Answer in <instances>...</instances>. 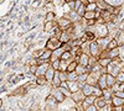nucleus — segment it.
<instances>
[{
  "label": "nucleus",
  "mask_w": 124,
  "mask_h": 111,
  "mask_svg": "<svg viewBox=\"0 0 124 111\" xmlns=\"http://www.w3.org/2000/svg\"><path fill=\"white\" fill-rule=\"evenodd\" d=\"M61 46H62V42L55 36H51L46 41V43H45V48H48V49H51V51L55 49V48H57V47H61Z\"/></svg>",
  "instance_id": "1"
},
{
  "label": "nucleus",
  "mask_w": 124,
  "mask_h": 111,
  "mask_svg": "<svg viewBox=\"0 0 124 111\" xmlns=\"http://www.w3.org/2000/svg\"><path fill=\"white\" fill-rule=\"evenodd\" d=\"M101 51H102V48H101V46L98 45L97 41H94V39L89 41V56L98 58V54L101 53Z\"/></svg>",
  "instance_id": "2"
},
{
  "label": "nucleus",
  "mask_w": 124,
  "mask_h": 111,
  "mask_svg": "<svg viewBox=\"0 0 124 111\" xmlns=\"http://www.w3.org/2000/svg\"><path fill=\"white\" fill-rule=\"evenodd\" d=\"M58 105H60V103L51 94L46 98V104H45V109L46 110H57Z\"/></svg>",
  "instance_id": "3"
},
{
  "label": "nucleus",
  "mask_w": 124,
  "mask_h": 111,
  "mask_svg": "<svg viewBox=\"0 0 124 111\" xmlns=\"http://www.w3.org/2000/svg\"><path fill=\"white\" fill-rule=\"evenodd\" d=\"M72 25V21L70 19H67L66 16H62V17H60L57 21H56V26L60 28V30H62V31H65L66 28H68L70 26Z\"/></svg>",
  "instance_id": "4"
},
{
  "label": "nucleus",
  "mask_w": 124,
  "mask_h": 111,
  "mask_svg": "<svg viewBox=\"0 0 124 111\" xmlns=\"http://www.w3.org/2000/svg\"><path fill=\"white\" fill-rule=\"evenodd\" d=\"M51 95H52L60 104H61V103H65V100L67 99L63 94H62L61 90L58 89V86H52V90H51Z\"/></svg>",
  "instance_id": "5"
},
{
  "label": "nucleus",
  "mask_w": 124,
  "mask_h": 111,
  "mask_svg": "<svg viewBox=\"0 0 124 111\" xmlns=\"http://www.w3.org/2000/svg\"><path fill=\"white\" fill-rule=\"evenodd\" d=\"M71 100H73L75 104L76 103H82L83 101V99H85V95L83 93H82V90H77V91H73V93H71V96H70Z\"/></svg>",
  "instance_id": "6"
},
{
  "label": "nucleus",
  "mask_w": 124,
  "mask_h": 111,
  "mask_svg": "<svg viewBox=\"0 0 124 111\" xmlns=\"http://www.w3.org/2000/svg\"><path fill=\"white\" fill-rule=\"evenodd\" d=\"M93 104L96 105L97 110H103V107H104V106L107 105V101L104 100V98H103V96L101 95V96H96L94 103H93Z\"/></svg>",
  "instance_id": "7"
},
{
  "label": "nucleus",
  "mask_w": 124,
  "mask_h": 111,
  "mask_svg": "<svg viewBox=\"0 0 124 111\" xmlns=\"http://www.w3.org/2000/svg\"><path fill=\"white\" fill-rule=\"evenodd\" d=\"M55 72H56V70H55L52 67H51V65H48V68L46 69V72H45V74H44V77H45V78H46V80H47V83H50V84H51Z\"/></svg>",
  "instance_id": "8"
},
{
  "label": "nucleus",
  "mask_w": 124,
  "mask_h": 111,
  "mask_svg": "<svg viewBox=\"0 0 124 111\" xmlns=\"http://www.w3.org/2000/svg\"><path fill=\"white\" fill-rule=\"evenodd\" d=\"M93 88H94L93 85H91V84H88V83H85L83 86L81 88V90H82V93H83V95L87 96V95L93 94Z\"/></svg>",
  "instance_id": "9"
},
{
  "label": "nucleus",
  "mask_w": 124,
  "mask_h": 111,
  "mask_svg": "<svg viewBox=\"0 0 124 111\" xmlns=\"http://www.w3.org/2000/svg\"><path fill=\"white\" fill-rule=\"evenodd\" d=\"M97 86L101 88V89L108 88V86H107V83H106V73H102V74L99 75V78H98V80H97Z\"/></svg>",
  "instance_id": "10"
},
{
  "label": "nucleus",
  "mask_w": 124,
  "mask_h": 111,
  "mask_svg": "<svg viewBox=\"0 0 124 111\" xmlns=\"http://www.w3.org/2000/svg\"><path fill=\"white\" fill-rule=\"evenodd\" d=\"M106 83H107V86H108V88H112L113 85L117 83L116 77L112 75L110 73H106Z\"/></svg>",
  "instance_id": "11"
},
{
  "label": "nucleus",
  "mask_w": 124,
  "mask_h": 111,
  "mask_svg": "<svg viewBox=\"0 0 124 111\" xmlns=\"http://www.w3.org/2000/svg\"><path fill=\"white\" fill-rule=\"evenodd\" d=\"M97 31H98L97 33H98V36H99V37H104V36L109 35V31H108V28H107V25H106V24L99 25V27H98Z\"/></svg>",
  "instance_id": "12"
},
{
  "label": "nucleus",
  "mask_w": 124,
  "mask_h": 111,
  "mask_svg": "<svg viewBox=\"0 0 124 111\" xmlns=\"http://www.w3.org/2000/svg\"><path fill=\"white\" fill-rule=\"evenodd\" d=\"M88 60H89V54H87V53H82V54L78 57V64L87 67Z\"/></svg>",
  "instance_id": "13"
},
{
  "label": "nucleus",
  "mask_w": 124,
  "mask_h": 111,
  "mask_svg": "<svg viewBox=\"0 0 124 111\" xmlns=\"http://www.w3.org/2000/svg\"><path fill=\"white\" fill-rule=\"evenodd\" d=\"M56 26V22L54 21H45V25H44V32H50V31H52L54 27Z\"/></svg>",
  "instance_id": "14"
},
{
  "label": "nucleus",
  "mask_w": 124,
  "mask_h": 111,
  "mask_svg": "<svg viewBox=\"0 0 124 111\" xmlns=\"http://www.w3.org/2000/svg\"><path fill=\"white\" fill-rule=\"evenodd\" d=\"M119 53H120L119 46L116 47V48H113V49H108V57H109L110 59H113V58H116L117 56H119Z\"/></svg>",
  "instance_id": "15"
},
{
  "label": "nucleus",
  "mask_w": 124,
  "mask_h": 111,
  "mask_svg": "<svg viewBox=\"0 0 124 111\" xmlns=\"http://www.w3.org/2000/svg\"><path fill=\"white\" fill-rule=\"evenodd\" d=\"M51 53H52V51H51V49H48V48H45V49H44V52H42V54H41L39 58L44 59V60H48V62H50V57H51Z\"/></svg>",
  "instance_id": "16"
},
{
  "label": "nucleus",
  "mask_w": 124,
  "mask_h": 111,
  "mask_svg": "<svg viewBox=\"0 0 124 111\" xmlns=\"http://www.w3.org/2000/svg\"><path fill=\"white\" fill-rule=\"evenodd\" d=\"M61 84V79L58 77V70H56L55 74H54V78H52V82H51V85L52 86H60Z\"/></svg>",
  "instance_id": "17"
},
{
  "label": "nucleus",
  "mask_w": 124,
  "mask_h": 111,
  "mask_svg": "<svg viewBox=\"0 0 124 111\" xmlns=\"http://www.w3.org/2000/svg\"><path fill=\"white\" fill-rule=\"evenodd\" d=\"M119 45H118V41H117V39L114 38V37H113V38H110L109 39V42H108V45H107V49H113V48H116V47H118Z\"/></svg>",
  "instance_id": "18"
},
{
  "label": "nucleus",
  "mask_w": 124,
  "mask_h": 111,
  "mask_svg": "<svg viewBox=\"0 0 124 111\" xmlns=\"http://www.w3.org/2000/svg\"><path fill=\"white\" fill-rule=\"evenodd\" d=\"M36 84L40 85V86H44V85H46L48 83H47V80H46V78L44 75H39V77H36Z\"/></svg>",
  "instance_id": "19"
},
{
  "label": "nucleus",
  "mask_w": 124,
  "mask_h": 111,
  "mask_svg": "<svg viewBox=\"0 0 124 111\" xmlns=\"http://www.w3.org/2000/svg\"><path fill=\"white\" fill-rule=\"evenodd\" d=\"M82 19L88 20V19H96V11H89V10H86Z\"/></svg>",
  "instance_id": "20"
},
{
  "label": "nucleus",
  "mask_w": 124,
  "mask_h": 111,
  "mask_svg": "<svg viewBox=\"0 0 124 111\" xmlns=\"http://www.w3.org/2000/svg\"><path fill=\"white\" fill-rule=\"evenodd\" d=\"M109 62H110V58H108V57H106V58H98V60H97V63L101 67H107L109 64Z\"/></svg>",
  "instance_id": "21"
},
{
  "label": "nucleus",
  "mask_w": 124,
  "mask_h": 111,
  "mask_svg": "<svg viewBox=\"0 0 124 111\" xmlns=\"http://www.w3.org/2000/svg\"><path fill=\"white\" fill-rule=\"evenodd\" d=\"M77 62L73 59V60H71V62L67 64V67H66V72H72V70H75L76 69V67H77Z\"/></svg>",
  "instance_id": "22"
},
{
  "label": "nucleus",
  "mask_w": 124,
  "mask_h": 111,
  "mask_svg": "<svg viewBox=\"0 0 124 111\" xmlns=\"http://www.w3.org/2000/svg\"><path fill=\"white\" fill-rule=\"evenodd\" d=\"M76 73L77 74H83V73H88V69H87V67H85V65H81V64H77V67H76Z\"/></svg>",
  "instance_id": "23"
},
{
  "label": "nucleus",
  "mask_w": 124,
  "mask_h": 111,
  "mask_svg": "<svg viewBox=\"0 0 124 111\" xmlns=\"http://www.w3.org/2000/svg\"><path fill=\"white\" fill-rule=\"evenodd\" d=\"M85 11H86V5H85V4H81V5H79V6L76 9V13L78 14V16H79V17L83 16Z\"/></svg>",
  "instance_id": "24"
},
{
  "label": "nucleus",
  "mask_w": 124,
  "mask_h": 111,
  "mask_svg": "<svg viewBox=\"0 0 124 111\" xmlns=\"http://www.w3.org/2000/svg\"><path fill=\"white\" fill-rule=\"evenodd\" d=\"M97 9H98V6H97V4H96L94 1L88 3V4L86 5V10H89V11H96Z\"/></svg>",
  "instance_id": "25"
},
{
  "label": "nucleus",
  "mask_w": 124,
  "mask_h": 111,
  "mask_svg": "<svg viewBox=\"0 0 124 111\" xmlns=\"http://www.w3.org/2000/svg\"><path fill=\"white\" fill-rule=\"evenodd\" d=\"M55 11H47L46 13V16H45V21H52L55 20Z\"/></svg>",
  "instance_id": "26"
},
{
  "label": "nucleus",
  "mask_w": 124,
  "mask_h": 111,
  "mask_svg": "<svg viewBox=\"0 0 124 111\" xmlns=\"http://www.w3.org/2000/svg\"><path fill=\"white\" fill-rule=\"evenodd\" d=\"M77 73L76 70H72V72H67V80H76L77 79Z\"/></svg>",
  "instance_id": "27"
},
{
  "label": "nucleus",
  "mask_w": 124,
  "mask_h": 111,
  "mask_svg": "<svg viewBox=\"0 0 124 111\" xmlns=\"http://www.w3.org/2000/svg\"><path fill=\"white\" fill-rule=\"evenodd\" d=\"M50 65L55 70H58L60 69V59H55V60H51L50 62Z\"/></svg>",
  "instance_id": "28"
},
{
  "label": "nucleus",
  "mask_w": 124,
  "mask_h": 111,
  "mask_svg": "<svg viewBox=\"0 0 124 111\" xmlns=\"http://www.w3.org/2000/svg\"><path fill=\"white\" fill-rule=\"evenodd\" d=\"M45 7H46V11H54L56 6H55L54 1H50V3H47V4L45 5Z\"/></svg>",
  "instance_id": "29"
},
{
  "label": "nucleus",
  "mask_w": 124,
  "mask_h": 111,
  "mask_svg": "<svg viewBox=\"0 0 124 111\" xmlns=\"http://www.w3.org/2000/svg\"><path fill=\"white\" fill-rule=\"evenodd\" d=\"M52 1H54L55 6H60V7H62L66 4V0H52Z\"/></svg>",
  "instance_id": "30"
},
{
  "label": "nucleus",
  "mask_w": 124,
  "mask_h": 111,
  "mask_svg": "<svg viewBox=\"0 0 124 111\" xmlns=\"http://www.w3.org/2000/svg\"><path fill=\"white\" fill-rule=\"evenodd\" d=\"M36 69H37V64H30V73L32 74V75H35V72H36Z\"/></svg>",
  "instance_id": "31"
},
{
  "label": "nucleus",
  "mask_w": 124,
  "mask_h": 111,
  "mask_svg": "<svg viewBox=\"0 0 124 111\" xmlns=\"http://www.w3.org/2000/svg\"><path fill=\"white\" fill-rule=\"evenodd\" d=\"M85 110H87V111H96L97 107H96L94 104H89V105H87V107H86Z\"/></svg>",
  "instance_id": "32"
},
{
  "label": "nucleus",
  "mask_w": 124,
  "mask_h": 111,
  "mask_svg": "<svg viewBox=\"0 0 124 111\" xmlns=\"http://www.w3.org/2000/svg\"><path fill=\"white\" fill-rule=\"evenodd\" d=\"M35 36H36V32H34L32 35H30V36H29V37L26 38V41H32V39L35 38Z\"/></svg>",
  "instance_id": "33"
},
{
  "label": "nucleus",
  "mask_w": 124,
  "mask_h": 111,
  "mask_svg": "<svg viewBox=\"0 0 124 111\" xmlns=\"http://www.w3.org/2000/svg\"><path fill=\"white\" fill-rule=\"evenodd\" d=\"M119 49H120V51H122V52H124V43L119 46Z\"/></svg>",
  "instance_id": "34"
},
{
  "label": "nucleus",
  "mask_w": 124,
  "mask_h": 111,
  "mask_svg": "<svg viewBox=\"0 0 124 111\" xmlns=\"http://www.w3.org/2000/svg\"><path fill=\"white\" fill-rule=\"evenodd\" d=\"M1 106H3V100L0 99V109H1Z\"/></svg>",
  "instance_id": "35"
},
{
  "label": "nucleus",
  "mask_w": 124,
  "mask_h": 111,
  "mask_svg": "<svg viewBox=\"0 0 124 111\" xmlns=\"http://www.w3.org/2000/svg\"><path fill=\"white\" fill-rule=\"evenodd\" d=\"M87 1H88V3H92V1H94V0H87Z\"/></svg>",
  "instance_id": "36"
},
{
  "label": "nucleus",
  "mask_w": 124,
  "mask_h": 111,
  "mask_svg": "<svg viewBox=\"0 0 124 111\" xmlns=\"http://www.w3.org/2000/svg\"><path fill=\"white\" fill-rule=\"evenodd\" d=\"M66 1H68V0H66Z\"/></svg>",
  "instance_id": "37"
}]
</instances>
